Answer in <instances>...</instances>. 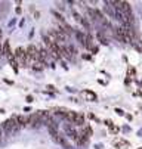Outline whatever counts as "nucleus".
Segmentation results:
<instances>
[{
    "label": "nucleus",
    "mask_w": 142,
    "mask_h": 149,
    "mask_svg": "<svg viewBox=\"0 0 142 149\" xmlns=\"http://www.w3.org/2000/svg\"><path fill=\"white\" fill-rule=\"evenodd\" d=\"M0 129H2V132L6 133V134H16L19 130H21V125H19L18 121H16V115H12L9 120L2 123V127H0Z\"/></svg>",
    "instance_id": "1"
},
{
    "label": "nucleus",
    "mask_w": 142,
    "mask_h": 149,
    "mask_svg": "<svg viewBox=\"0 0 142 149\" xmlns=\"http://www.w3.org/2000/svg\"><path fill=\"white\" fill-rule=\"evenodd\" d=\"M27 125H30V127H38L40 125V120H38L37 114H31L27 118Z\"/></svg>",
    "instance_id": "2"
},
{
    "label": "nucleus",
    "mask_w": 142,
    "mask_h": 149,
    "mask_svg": "<svg viewBox=\"0 0 142 149\" xmlns=\"http://www.w3.org/2000/svg\"><path fill=\"white\" fill-rule=\"evenodd\" d=\"M114 146L117 149H127L130 146V143L126 140V139H115L114 140Z\"/></svg>",
    "instance_id": "3"
},
{
    "label": "nucleus",
    "mask_w": 142,
    "mask_h": 149,
    "mask_svg": "<svg viewBox=\"0 0 142 149\" xmlns=\"http://www.w3.org/2000/svg\"><path fill=\"white\" fill-rule=\"evenodd\" d=\"M73 124H74V125H83V124H85V115L76 112V117H74V120H73Z\"/></svg>",
    "instance_id": "4"
},
{
    "label": "nucleus",
    "mask_w": 142,
    "mask_h": 149,
    "mask_svg": "<svg viewBox=\"0 0 142 149\" xmlns=\"http://www.w3.org/2000/svg\"><path fill=\"white\" fill-rule=\"evenodd\" d=\"M2 53H3L5 56H8V58H9V56L12 55V52H10V46H9V41H8V40L5 41V43H3V47H2Z\"/></svg>",
    "instance_id": "5"
},
{
    "label": "nucleus",
    "mask_w": 142,
    "mask_h": 149,
    "mask_svg": "<svg viewBox=\"0 0 142 149\" xmlns=\"http://www.w3.org/2000/svg\"><path fill=\"white\" fill-rule=\"evenodd\" d=\"M85 95H86V99L87 100H90V102H95L96 100V95L92 90H85Z\"/></svg>",
    "instance_id": "6"
},
{
    "label": "nucleus",
    "mask_w": 142,
    "mask_h": 149,
    "mask_svg": "<svg viewBox=\"0 0 142 149\" xmlns=\"http://www.w3.org/2000/svg\"><path fill=\"white\" fill-rule=\"evenodd\" d=\"M8 59H9V63H10V65H12L13 71H15V72H18V63H16V59L13 58V55H10V56H9Z\"/></svg>",
    "instance_id": "7"
},
{
    "label": "nucleus",
    "mask_w": 142,
    "mask_h": 149,
    "mask_svg": "<svg viewBox=\"0 0 142 149\" xmlns=\"http://www.w3.org/2000/svg\"><path fill=\"white\" fill-rule=\"evenodd\" d=\"M16 121H18V124L21 127L27 125V117H24V115H16Z\"/></svg>",
    "instance_id": "8"
},
{
    "label": "nucleus",
    "mask_w": 142,
    "mask_h": 149,
    "mask_svg": "<svg viewBox=\"0 0 142 149\" xmlns=\"http://www.w3.org/2000/svg\"><path fill=\"white\" fill-rule=\"evenodd\" d=\"M76 36H77V38H78L80 43H82V45L85 46V45H86V36H83L80 31H76Z\"/></svg>",
    "instance_id": "9"
},
{
    "label": "nucleus",
    "mask_w": 142,
    "mask_h": 149,
    "mask_svg": "<svg viewBox=\"0 0 142 149\" xmlns=\"http://www.w3.org/2000/svg\"><path fill=\"white\" fill-rule=\"evenodd\" d=\"M105 124H107V125L110 127L111 133H117V132H118V129H117V127H115V125L113 124V121H111V120H107V121H105Z\"/></svg>",
    "instance_id": "10"
},
{
    "label": "nucleus",
    "mask_w": 142,
    "mask_h": 149,
    "mask_svg": "<svg viewBox=\"0 0 142 149\" xmlns=\"http://www.w3.org/2000/svg\"><path fill=\"white\" fill-rule=\"evenodd\" d=\"M85 134H86V137H90L92 134H93V132H92V127L90 125H86V127H83V130H82Z\"/></svg>",
    "instance_id": "11"
},
{
    "label": "nucleus",
    "mask_w": 142,
    "mask_h": 149,
    "mask_svg": "<svg viewBox=\"0 0 142 149\" xmlns=\"http://www.w3.org/2000/svg\"><path fill=\"white\" fill-rule=\"evenodd\" d=\"M96 36H98V38H99V41H101V43H102V45H108V40H107V38L104 37V34H102V33H101V31H99V33H98Z\"/></svg>",
    "instance_id": "12"
},
{
    "label": "nucleus",
    "mask_w": 142,
    "mask_h": 149,
    "mask_svg": "<svg viewBox=\"0 0 142 149\" xmlns=\"http://www.w3.org/2000/svg\"><path fill=\"white\" fill-rule=\"evenodd\" d=\"M115 114L123 117V115H125V111H123V109H120V108H115Z\"/></svg>",
    "instance_id": "13"
},
{
    "label": "nucleus",
    "mask_w": 142,
    "mask_h": 149,
    "mask_svg": "<svg viewBox=\"0 0 142 149\" xmlns=\"http://www.w3.org/2000/svg\"><path fill=\"white\" fill-rule=\"evenodd\" d=\"M27 102H28V103H31V102H34V97H33L31 95H28V96H27Z\"/></svg>",
    "instance_id": "14"
},
{
    "label": "nucleus",
    "mask_w": 142,
    "mask_h": 149,
    "mask_svg": "<svg viewBox=\"0 0 142 149\" xmlns=\"http://www.w3.org/2000/svg\"><path fill=\"white\" fill-rule=\"evenodd\" d=\"M15 12H16V13L19 15V13H21V12H22V9H21V8H19V6H18V8L15 9Z\"/></svg>",
    "instance_id": "15"
},
{
    "label": "nucleus",
    "mask_w": 142,
    "mask_h": 149,
    "mask_svg": "<svg viewBox=\"0 0 142 149\" xmlns=\"http://www.w3.org/2000/svg\"><path fill=\"white\" fill-rule=\"evenodd\" d=\"M48 89H49V90H52V92H55V87L52 86V84H49V86H48Z\"/></svg>",
    "instance_id": "16"
},
{
    "label": "nucleus",
    "mask_w": 142,
    "mask_h": 149,
    "mask_svg": "<svg viewBox=\"0 0 142 149\" xmlns=\"http://www.w3.org/2000/svg\"><path fill=\"white\" fill-rule=\"evenodd\" d=\"M125 117H126V118H127V120H129V121H132V115H130V114H127V115H126V114H125Z\"/></svg>",
    "instance_id": "17"
},
{
    "label": "nucleus",
    "mask_w": 142,
    "mask_h": 149,
    "mask_svg": "<svg viewBox=\"0 0 142 149\" xmlns=\"http://www.w3.org/2000/svg\"><path fill=\"white\" fill-rule=\"evenodd\" d=\"M3 140V132H2V129H0V142Z\"/></svg>",
    "instance_id": "18"
},
{
    "label": "nucleus",
    "mask_w": 142,
    "mask_h": 149,
    "mask_svg": "<svg viewBox=\"0 0 142 149\" xmlns=\"http://www.w3.org/2000/svg\"><path fill=\"white\" fill-rule=\"evenodd\" d=\"M0 114H5V109H2V108H0Z\"/></svg>",
    "instance_id": "19"
},
{
    "label": "nucleus",
    "mask_w": 142,
    "mask_h": 149,
    "mask_svg": "<svg viewBox=\"0 0 142 149\" xmlns=\"http://www.w3.org/2000/svg\"><path fill=\"white\" fill-rule=\"evenodd\" d=\"M139 149H142V148H139Z\"/></svg>",
    "instance_id": "20"
}]
</instances>
